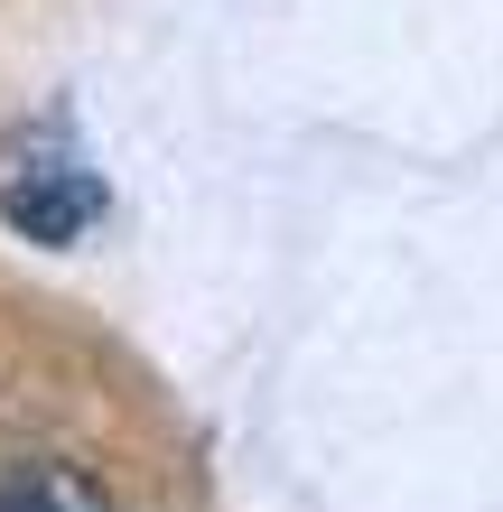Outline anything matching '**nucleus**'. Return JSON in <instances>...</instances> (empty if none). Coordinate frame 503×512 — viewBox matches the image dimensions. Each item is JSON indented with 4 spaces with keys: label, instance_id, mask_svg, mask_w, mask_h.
Instances as JSON below:
<instances>
[{
    "label": "nucleus",
    "instance_id": "1",
    "mask_svg": "<svg viewBox=\"0 0 503 512\" xmlns=\"http://www.w3.org/2000/svg\"><path fill=\"white\" fill-rule=\"evenodd\" d=\"M94 215H103V187L84 168H19L10 187H0V224H10L19 243H38V252H66Z\"/></svg>",
    "mask_w": 503,
    "mask_h": 512
},
{
    "label": "nucleus",
    "instance_id": "2",
    "mask_svg": "<svg viewBox=\"0 0 503 512\" xmlns=\"http://www.w3.org/2000/svg\"><path fill=\"white\" fill-rule=\"evenodd\" d=\"M0 512H112V494L75 457H19L0 466Z\"/></svg>",
    "mask_w": 503,
    "mask_h": 512
}]
</instances>
